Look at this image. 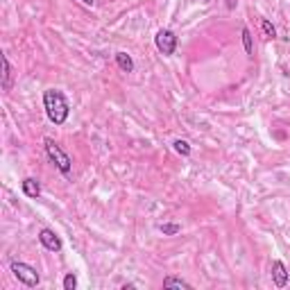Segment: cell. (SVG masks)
I'll return each instance as SVG.
<instances>
[{
  "label": "cell",
  "instance_id": "obj_1",
  "mask_svg": "<svg viewBox=\"0 0 290 290\" xmlns=\"http://www.w3.org/2000/svg\"><path fill=\"white\" fill-rule=\"evenodd\" d=\"M43 107H46V116H48L50 123L55 125H64L71 114V104H68L66 96L59 88H48L43 91Z\"/></svg>",
  "mask_w": 290,
  "mask_h": 290
},
{
  "label": "cell",
  "instance_id": "obj_2",
  "mask_svg": "<svg viewBox=\"0 0 290 290\" xmlns=\"http://www.w3.org/2000/svg\"><path fill=\"white\" fill-rule=\"evenodd\" d=\"M46 143V152H48V157H50V161L57 166V170L61 172V175H71V168H73V161H71V157L66 154L64 150H61V145L59 143H55L52 139H46L43 141Z\"/></svg>",
  "mask_w": 290,
  "mask_h": 290
},
{
  "label": "cell",
  "instance_id": "obj_3",
  "mask_svg": "<svg viewBox=\"0 0 290 290\" xmlns=\"http://www.w3.org/2000/svg\"><path fill=\"white\" fill-rule=\"evenodd\" d=\"M9 267H12L14 277H16L23 286H30V288L39 286L41 277H39V272H36L32 265H28V263H23V261H12V265H9Z\"/></svg>",
  "mask_w": 290,
  "mask_h": 290
},
{
  "label": "cell",
  "instance_id": "obj_4",
  "mask_svg": "<svg viewBox=\"0 0 290 290\" xmlns=\"http://www.w3.org/2000/svg\"><path fill=\"white\" fill-rule=\"evenodd\" d=\"M154 43L161 55L170 57V55H175V50H177V36L172 30H159L154 36Z\"/></svg>",
  "mask_w": 290,
  "mask_h": 290
},
{
  "label": "cell",
  "instance_id": "obj_5",
  "mask_svg": "<svg viewBox=\"0 0 290 290\" xmlns=\"http://www.w3.org/2000/svg\"><path fill=\"white\" fill-rule=\"evenodd\" d=\"M39 240H41V245H43L46 250H50V252H59L61 250V238L52 229H41L39 231Z\"/></svg>",
  "mask_w": 290,
  "mask_h": 290
},
{
  "label": "cell",
  "instance_id": "obj_6",
  "mask_svg": "<svg viewBox=\"0 0 290 290\" xmlns=\"http://www.w3.org/2000/svg\"><path fill=\"white\" fill-rule=\"evenodd\" d=\"M272 281L277 288H283L288 283V270L281 261H274L272 263Z\"/></svg>",
  "mask_w": 290,
  "mask_h": 290
},
{
  "label": "cell",
  "instance_id": "obj_7",
  "mask_svg": "<svg viewBox=\"0 0 290 290\" xmlns=\"http://www.w3.org/2000/svg\"><path fill=\"white\" fill-rule=\"evenodd\" d=\"M20 188H23V193L28 195V197H32L36 199L41 195V186H39V182H36L34 177H28V179H23V184H20Z\"/></svg>",
  "mask_w": 290,
  "mask_h": 290
},
{
  "label": "cell",
  "instance_id": "obj_8",
  "mask_svg": "<svg viewBox=\"0 0 290 290\" xmlns=\"http://www.w3.org/2000/svg\"><path fill=\"white\" fill-rule=\"evenodd\" d=\"M0 64H3V91H9L12 88V66H9L7 55L0 57Z\"/></svg>",
  "mask_w": 290,
  "mask_h": 290
},
{
  "label": "cell",
  "instance_id": "obj_9",
  "mask_svg": "<svg viewBox=\"0 0 290 290\" xmlns=\"http://www.w3.org/2000/svg\"><path fill=\"white\" fill-rule=\"evenodd\" d=\"M116 64H118L120 71L134 73V59H131L127 52H116Z\"/></svg>",
  "mask_w": 290,
  "mask_h": 290
},
{
  "label": "cell",
  "instance_id": "obj_10",
  "mask_svg": "<svg viewBox=\"0 0 290 290\" xmlns=\"http://www.w3.org/2000/svg\"><path fill=\"white\" fill-rule=\"evenodd\" d=\"M163 288H179V290H191V283L184 281V279H177V277H166L163 279Z\"/></svg>",
  "mask_w": 290,
  "mask_h": 290
},
{
  "label": "cell",
  "instance_id": "obj_11",
  "mask_svg": "<svg viewBox=\"0 0 290 290\" xmlns=\"http://www.w3.org/2000/svg\"><path fill=\"white\" fill-rule=\"evenodd\" d=\"M159 231L163 236H177L179 231H182V227L175 222H163V225H159Z\"/></svg>",
  "mask_w": 290,
  "mask_h": 290
},
{
  "label": "cell",
  "instance_id": "obj_12",
  "mask_svg": "<svg viewBox=\"0 0 290 290\" xmlns=\"http://www.w3.org/2000/svg\"><path fill=\"white\" fill-rule=\"evenodd\" d=\"M242 46H245L247 55H254V43H252V32L247 28H242Z\"/></svg>",
  "mask_w": 290,
  "mask_h": 290
},
{
  "label": "cell",
  "instance_id": "obj_13",
  "mask_svg": "<svg viewBox=\"0 0 290 290\" xmlns=\"http://www.w3.org/2000/svg\"><path fill=\"white\" fill-rule=\"evenodd\" d=\"M172 147H175V152H177V154H182V157L191 154V145H188L186 141H182V139H177L175 143H172Z\"/></svg>",
  "mask_w": 290,
  "mask_h": 290
},
{
  "label": "cell",
  "instance_id": "obj_14",
  "mask_svg": "<svg viewBox=\"0 0 290 290\" xmlns=\"http://www.w3.org/2000/svg\"><path fill=\"white\" fill-rule=\"evenodd\" d=\"M261 30H263V34H265L267 39H274V36H277V30H274V25L267 18H261Z\"/></svg>",
  "mask_w": 290,
  "mask_h": 290
},
{
  "label": "cell",
  "instance_id": "obj_15",
  "mask_svg": "<svg viewBox=\"0 0 290 290\" xmlns=\"http://www.w3.org/2000/svg\"><path fill=\"white\" fill-rule=\"evenodd\" d=\"M77 288V277L73 272H68L64 277V290H75Z\"/></svg>",
  "mask_w": 290,
  "mask_h": 290
},
{
  "label": "cell",
  "instance_id": "obj_16",
  "mask_svg": "<svg viewBox=\"0 0 290 290\" xmlns=\"http://www.w3.org/2000/svg\"><path fill=\"white\" fill-rule=\"evenodd\" d=\"M236 3H238V0H227V7H229V9H236Z\"/></svg>",
  "mask_w": 290,
  "mask_h": 290
},
{
  "label": "cell",
  "instance_id": "obj_17",
  "mask_svg": "<svg viewBox=\"0 0 290 290\" xmlns=\"http://www.w3.org/2000/svg\"><path fill=\"white\" fill-rule=\"evenodd\" d=\"M84 5H88V7H93V3H96V0H82Z\"/></svg>",
  "mask_w": 290,
  "mask_h": 290
}]
</instances>
